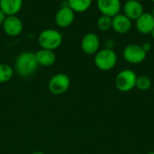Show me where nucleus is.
I'll return each mask as SVG.
<instances>
[{
	"label": "nucleus",
	"instance_id": "f257e3e1",
	"mask_svg": "<svg viewBox=\"0 0 154 154\" xmlns=\"http://www.w3.org/2000/svg\"><path fill=\"white\" fill-rule=\"evenodd\" d=\"M35 53L26 51L21 53L15 59L14 71L21 77H30L38 69Z\"/></svg>",
	"mask_w": 154,
	"mask_h": 154
},
{
	"label": "nucleus",
	"instance_id": "f03ea898",
	"mask_svg": "<svg viewBox=\"0 0 154 154\" xmlns=\"http://www.w3.org/2000/svg\"><path fill=\"white\" fill-rule=\"evenodd\" d=\"M38 43L42 49L54 51L62 43V34L56 29H45L38 36Z\"/></svg>",
	"mask_w": 154,
	"mask_h": 154
},
{
	"label": "nucleus",
	"instance_id": "7ed1b4c3",
	"mask_svg": "<svg viewBox=\"0 0 154 154\" xmlns=\"http://www.w3.org/2000/svg\"><path fill=\"white\" fill-rule=\"evenodd\" d=\"M95 65L101 71L112 70L117 63V54L114 50L101 49L96 54L94 58Z\"/></svg>",
	"mask_w": 154,
	"mask_h": 154
},
{
	"label": "nucleus",
	"instance_id": "20e7f679",
	"mask_svg": "<svg viewBox=\"0 0 154 154\" xmlns=\"http://www.w3.org/2000/svg\"><path fill=\"white\" fill-rule=\"evenodd\" d=\"M137 80V74L134 71L131 69L122 70L116 76V87L118 91L123 93H127L135 88V84Z\"/></svg>",
	"mask_w": 154,
	"mask_h": 154
},
{
	"label": "nucleus",
	"instance_id": "39448f33",
	"mask_svg": "<svg viewBox=\"0 0 154 154\" xmlns=\"http://www.w3.org/2000/svg\"><path fill=\"white\" fill-rule=\"evenodd\" d=\"M70 86V78L63 73L54 74L48 83L49 91L54 95L65 93Z\"/></svg>",
	"mask_w": 154,
	"mask_h": 154
},
{
	"label": "nucleus",
	"instance_id": "423d86ee",
	"mask_svg": "<svg viewBox=\"0 0 154 154\" xmlns=\"http://www.w3.org/2000/svg\"><path fill=\"white\" fill-rule=\"evenodd\" d=\"M147 53L143 49L142 45L137 44H130L123 50L124 59L132 64H138L143 63L146 58Z\"/></svg>",
	"mask_w": 154,
	"mask_h": 154
},
{
	"label": "nucleus",
	"instance_id": "0eeeda50",
	"mask_svg": "<svg viewBox=\"0 0 154 154\" xmlns=\"http://www.w3.org/2000/svg\"><path fill=\"white\" fill-rule=\"evenodd\" d=\"M97 5L101 15L109 16L111 18L120 14L122 8L120 0H97Z\"/></svg>",
	"mask_w": 154,
	"mask_h": 154
},
{
	"label": "nucleus",
	"instance_id": "6e6552de",
	"mask_svg": "<svg viewBox=\"0 0 154 154\" xmlns=\"http://www.w3.org/2000/svg\"><path fill=\"white\" fill-rule=\"evenodd\" d=\"M2 26L5 34L12 37L18 36L23 29V22L17 15H7Z\"/></svg>",
	"mask_w": 154,
	"mask_h": 154
},
{
	"label": "nucleus",
	"instance_id": "1a4fd4ad",
	"mask_svg": "<svg viewBox=\"0 0 154 154\" xmlns=\"http://www.w3.org/2000/svg\"><path fill=\"white\" fill-rule=\"evenodd\" d=\"M99 47L100 40L97 34L88 33L83 36L81 40V49L86 54H96L99 51Z\"/></svg>",
	"mask_w": 154,
	"mask_h": 154
},
{
	"label": "nucleus",
	"instance_id": "9d476101",
	"mask_svg": "<svg viewBox=\"0 0 154 154\" xmlns=\"http://www.w3.org/2000/svg\"><path fill=\"white\" fill-rule=\"evenodd\" d=\"M75 19V12L70 9L68 5H62L56 13L54 20L58 26L61 28H66L69 26Z\"/></svg>",
	"mask_w": 154,
	"mask_h": 154
},
{
	"label": "nucleus",
	"instance_id": "9b49d317",
	"mask_svg": "<svg viewBox=\"0 0 154 154\" xmlns=\"http://www.w3.org/2000/svg\"><path fill=\"white\" fill-rule=\"evenodd\" d=\"M123 11L124 15L132 21H136L144 13L142 3L135 0H127L123 5Z\"/></svg>",
	"mask_w": 154,
	"mask_h": 154
},
{
	"label": "nucleus",
	"instance_id": "f8f14e48",
	"mask_svg": "<svg viewBox=\"0 0 154 154\" xmlns=\"http://www.w3.org/2000/svg\"><path fill=\"white\" fill-rule=\"evenodd\" d=\"M132 20H130L124 14H118L112 18V28L117 34H127L132 29Z\"/></svg>",
	"mask_w": 154,
	"mask_h": 154
},
{
	"label": "nucleus",
	"instance_id": "ddd939ff",
	"mask_svg": "<svg viewBox=\"0 0 154 154\" xmlns=\"http://www.w3.org/2000/svg\"><path fill=\"white\" fill-rule=\"evenodd\" d=\"M135 27L140 34H151L154 28V17L151 13H143L136 21Z\"/></svg>",
	"mask_w": 154,
	"mask_h": 154
},
{
	"label": "nucleus",
	"instance_id": "4468645a",
	"mask_svg": "<svg viewBox=\"0 0 154 154\" xmlns=\"http://www.w3.org/2000/svg\"><path fill=\"white\" fill-rule=\"evenodd\" d=\"M35 57L39 65L43 67H49L55 64L56 54L54 51L41 48L35 53Z\"/></svg>",
	"mask_w": 154,
	"mask_h": 154
},
{
	"label": "nucleus",
	"instance_id": "2eb2a0df",
	"mask_svg": "<svg viewBox=\"0 0 154 154\" xmlns=\"http://www.w3.org/2000/svg\"><path fill=\"white\" fill-rule=\"evenodd\" d=\"M23 6V0H0V9L6 15H16Z\"/></svg>",
	"mask_w": 154,
	"mask_h": 154
},
{
	"label": "nucleus",
	"instance_id": "dca6fc26",
	"mask_svg": "<svg viewBox=\"0 0 154 154\" xmlns=\"http://www.w3.org/2000/svg\"><path fill=\"white\" fill-rule=\"evenodd\" d=\"M67 4L75 13H84L90 8L92 0H68Z\"/></svg>",
	"mask_w": 154,
	"mask_h": 154
},
{
	"label": "nucleus",
	"instance_id": "f3484780",
	"mask_svg": "<svg viewBox=\"0 0 154 154\" xmlns=\"http://www.w3.org/2000/svg\"><path fill=\"white\" fill-rule=\"evenodd\" d=\"M14 68L7 64H0V84L9 82L14 76Z\"/></svg>",
	"mask_w": 154,
	"mask_h": 154
},
{
	"label": "nucleus",
	"instance_id": "a211bd4d",
	"mask_svg": "<svg viewBox=\"0 0 154 154\" xmlns=\"http://www.w3.org/2000/svg\"><path fill=\"white\" fill-rule=\"evenodd\" d=\"M97 26L100 31L106 32L112 28V18L101 15L97 20Z\"/></svg>",
	"mask_w": 154,
	"mask_h": 154
},
{
	"label": "nucleus",
	"instance_id": "6ab92c4d",
	"mask_svg": "<svg viewBox=\"0 0 154 154\" xmlns=\"http://www.w3.org/2000/svg\"><path fill=\"white\" fill-rule=\"evenodd\" d=\"M152 86V81L151 79L146 76V75H141L137 76L136 84H135V88H137L139 91H148Z\"/></svg>",
	"mask_w": 154,
	"mask_h": 154
},
{
	"label": "nucleus",
	"instance_id": "aec40b11",
	"mask_svg": "<svg viewBox=\"0 0 154 154\" xmlns=\"http://www.w3.org/2000/svg\"><path fill=\"white\" fill-rule=\"evenodd\" d=\"M116 46V42L113 39H107L105 42V48L106 49H109V50H114Z\"/></svg>",
	"mask_w": 154,
	"mask_h": 154
},
{
	"label": "nucleus",
	"instance_id": "412c9836",
	"mask_svg": "<svg viewBox=\"0 0 154 154\" xmlns=\"http://www.w3.org/2000/svg\"><path fill=\"white\" fill-rule=\"evenodd\" d=\"M143 49L145 51V53H149L151 50H152V44L150 43H144L143 45H142Z\"/></svg>",
	"mask_w": 154,
	"mask_h": 154
},
{
	"label": "nucleus",
	"instance_id": "4be33fe9",
	"mask_svg": "<svg viewBox=\"0 0 154 154\" xmlns=\"http://www.w3.org/2000/svg\"><path fill=\"white\" fill-rule=\"evenodd\" d=\"M6 16H7V15L0 9V25H3V23H4V21L5 20Z\"/></svg>",
	"mask_w": 154,
	"mask_h": 154
},
{
	"label": "nucleus",
	"instance_id": "5701e85b",
	"mask_svg": "<svg viewBox=\"0 0 154 154\" xmlns=\"http://www.w3.org/2000/svg\"><path fill=\"white\" fill-rule=\"evenodd\" d=\"M31 154H46V153H44V152H32Z\"/></svg>",
	"mask_w": 154,
	"mask_h": 154
},
{
	"label": "nucleus",
	"instance_id": "b1692460",
	"mask_svg": "<svg viewBox=\"0 0 154 154\" xmlns=\"http://www.w3.org/2000/svg\"><path fill=\"white\" fill-rule=\"evenodd\" d=\"M152 34V39L154 40V28H153V30H152V34Z\"/></svg>",
	"mask_w": 154,
	"mask_h": 154
},
{
	"label": "nucleus",
	"instance_id": "393cba45",
	"mask_svg": "<svg viewBox=\"0 0 154 154\" xmlns=\"http://www.w3.org/2000/svg\"><path fill=\"white\" fill-rule=\"evenodd\" d=\"M151 14H152V15L154 17V7L152 8V13H151Z\"/></svg>",
	"mask_w": 154,
	"mask_h": 154
},
{
	"label": "nucleus",
	"instance_id": "a878e982",
	"mask_svg": "<svg viewBox=\"0 0 154 154\" xmlns=\"http://www.w3.org/2000/svg\"><path fill=\"white\" fill-rule=\"evenodd\" d=\"M147 154H154V152H148Z\"/></svg>",
	"mask_w": 154,
	"mask_h": 154
},
{
	"label": "nucleus",
	"instance_id": "bb28decb",
	"mask_svg": "<svg viewBox=\"0 0 154 154\" xmlns=\"http://www.w3.org/2000/svg\"><path fill=\"white\" fill-rule=\"evenodd\" d=\"M135 1H138V2H141V1H143V0H135Z\"/></svg>",
	"mask_w": 154,
	"mask_h": 154
},
{
	"label": "nucleus",
	"instance_id": "cd10ccee",
	"mask_svg": "<svg viewBox=\"0 0 154 154\" xmlns=\"http://www.w3.org/2000/svg\"><path fill=\"white\" fill-rule=\"evenodd\" d=\"M152 2H153V3H154V0H152Z\"/></svg>",
	"mask_w": 154,
	"mask_h": 154
}]
</instances>
